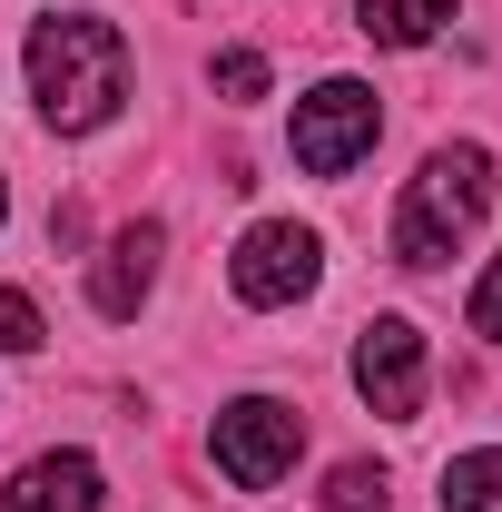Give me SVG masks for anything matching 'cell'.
<instances>
[{"label": "cell", "mask_w": 502, "mask_h": 512, "mask_svg": "<svg viewBox=\"0 0 502 512\" xmlns=\"http://www.w3.org/2000/svg\"><path fill=\"white\" fill-rule=\"evenodd\" d=\"M443 20H453V0H365V40H384V50H424Z\"/></svg>", "instance_id": "9"}, {"label": "cell", "mask_w": 502, "mask_h": 512, "mask_svg": "<svg viewBox=\"0 0 502 512\" xmlns=\"http://www.w3.org/2000/svg\"><path fill=\"white\" fill-rule=\"evenodd\" d=\"M325 512H384V473H375V463H335Z\"/></svg>", "instance_id": "12"}, {"label": "cell", "mask_w": 502, "mask_h": 512, "mask_svg": "<svg viewBox=\"0 0 502 512\" xmlns=\"http://www.w3.org/2000/svg\"><path fill=\"white\" fill-rule=\"evenodd\" d=\"M296 444H306V414L276 404V394H237V404L217 414V434H207L217 473H227L237 493H276V483L296 473Z\"/></svg>", "instance_id": "3"}, {"label": "cell", "mask_w": 502, "mask_h": 512, "mask_svg": "<svg viewBox=\"0 0 502 512\" xmlns=\"http://www.w3.org/2000/svg\"><path fill=\"white\" fill-rule=\"evenodd\" d=\"M50 345V325H40V306L20 296V286H0V355H40Z\"/></svg>", "instance_id": "11"}, {"label": "cell", "mask_w": 502, "mask_h": 512, "mask_svg": "<svg viewBox=\"0 0 502 512\" xmlns=\"http://www.w3.org/2000/svg\"><path fill=\"white\" fill-rule=\"evenodd\" d=\"M217 89L227 99H266V60L256 50H217Z\"/></svg>", "instance_id": "13"}, {"label": "cell", "mask_w": 502, "mask_h": 512, "mask_svg": "<svg viewBox=\"0 0 502 512\" xmlns=\"http://www.w3.org/2000/svg\"><path fill=\"white\" fill-rule=\"evenodd\" d=\"M30 99H40V119L60 138L109 128L119 99H128V40L109 20H89V10H50L30 30Z\"/></svg>", "instance_id": "1"}, {"label": "cell", "mask_w": 502, "mask_h": 512, "mask_svg": "<svg viewBox=\"0 0 502 512\" xmlns=\"http://www.w3.org/2000/svg\"><path fill=\"white\" fill-rule=\"evenodd\" d=\"M89 237V207H50V247H79Z\"/></svg>", "instance_id": "15"}, {"label": "cell", "mask_w": 502, "mask_h": 512, "mask_svg": "<svg viewBox=\"0 0 502 512\" xmlns=\"http://www.w3.org/2000/svg\"><path fill=\"white\" fill-rule=\"evenodd\" d=\"M315 276H325V237L296 227V217L247 227V237H237V266H227L237 306H296V296H315Z\"/></svg>", "instance_id": "5"}, {"label": "cell", "mask_w": 502, "mask_h": 512, "mask_svg": "<svg viewBox=\"0 0 502 512\" xmlns=\"http://www.w3.org/2000/svg\"><path fill=\"white\" fill-rule=\"evenodd\" d=\"M473 335H483V345H502V256L483 266V286H473Z\"/></svg>", "instance_id": "14"}, {"label": "cell", "mask_w": 502, "mask_h": 512, "mask_svg": "<svg viewBox=\"0 0 502 512\" xmlns=\"http://www.w3.org/2000/svg\"><path fill=\"white\" fill-rule=\"evenodd\" d=\"M483 207H493V148H473V138L434 148L424 178L394 207V266H443V256L483 227Z\"/></svg>", "instance_id": "2"}, {"label": "cell", "mask_w": 502, "mask_h": 512, "mask_svg": "<svg viewBox=\"0 0 502 512\" xmlns=\"http://www.w3.org/2000/svg\"><path fill=\"white\" fill-rule=\"evenodd\" d=\"M0 512H99V463L89 453H40V463H20Z\"/></svg>", "instance_id": "8"}, {"label": "cell", "mask_w": 502, "mask_h": 512, "mask_svg": "<svg viewBox=\"0 0 502 512\" xmlns=\"http://www.w3.org/2000/svg\"><path fill=\"white\" fill-rule=\"evenodd\" d=\"M375 128H384V109H375L365 79H325V89L296 99V168H306V178H345V168L375 148Z\"/></svg>", "instance_id": "4"}, {"label": "cell", "mask_w": 502, "mask_h": 512, "mask_svg": "<svg viewBox=\"0 0 502 512\" xmlns=\"http://www.w3.org/2000/svg\"><path fill=\"white\" fill-rule=\"evenodd\" d=\"M443 512H502V444L443 463Z\"/></svg>", "instance_id": "10"}, {"label": "cell", "mask_w": 502, "mask_h": 512, "mask_svg": "<svg viewBox=\"0 0 502 512\" xmlns=\"http://www.w3.org/2000/svg\"><path fill=\"white\" fill-rule=\"evenodd\" d=\"M158 256H168V237H158L148 217H138V227H119V237L99 247V266H89V306L128 325L138 306H148V286H158Z\"/></svg>", "instance_id": "7"}, {"label": "cell", "mask_w": 502, "mask_h": 512, "mask_svg": "<svg viewBox=\"0 0 502 512\" xmlns=\"http://www.w3.org/2000/svg\"><path fill=\"white\" fill-rule=\"evenodd\" d=\"M0 217H10V188H0Z\"/></svg>", "instance_id": "16"}, {"label": "cell", "mask_w": 502, "mask_h": 512, "mask_svg": "<svg viewBox=\"0 0 502 512\" xmlns=\"http://www.w3.org/2000/svg\"><path fill=\"white\" fill-rule=\"evenodd\" d=\"M355 394L375 404L384 424H414L424 414V325L414 316H375L355 335Z\"/></svg>", "instance_id": "6"}]
</instances>
